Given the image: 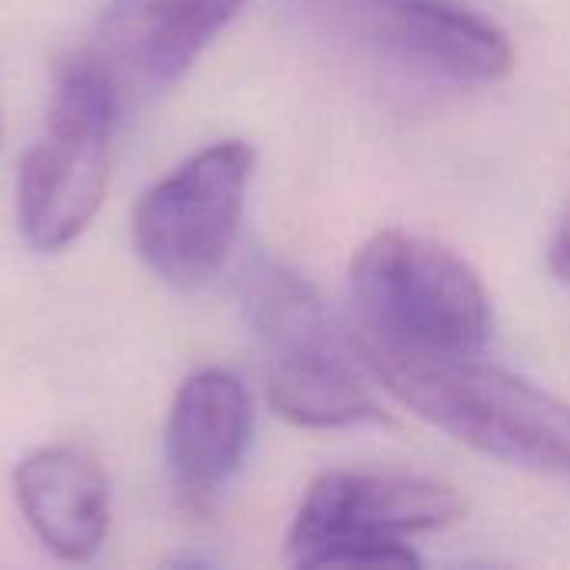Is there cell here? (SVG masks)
I'll return each mask as SVG.
<instances>
[{
	"instance_id": "obj_1",
	"label": "cell",
	"mask_w": 570,
	"mask_h": 570,
	"mask_svg": "<svg viewBox=\"0 0 570 570\" xmlns=\"http://www.w3.org/2000/svg\"><path fill=\"white\" fill-rule=\"evenodd\" d=\"M361 361H461L491 341V294L451 247L407 230L374 234L351 264Z\"/></svg>"
},
{
	"instance_id": "obj_2",
	"label": "cell",
	"mask_w": 570,
	"mask_h": 570,
	"mask_svg": "<svg viewBox=\"0 0 570 570\" xmlns=\"http://www.w3.org/2000/svg\"><path fill=\"white\" fill-rule=\"evenodd\" d=\"M411 411L468 448L570 484V404L478 357L367 361Z\"/></svg>"
},
{
	"instance_id": "obj_3",
	"label": "cell",
	"mask_w": 570,
	"mask_h": 570,
	"mask_svg": "<svg viewBox=\"0 0 570 570\" xmlns=\"http://www.w3.org/2000/svg\"><path fill=\"white\" fill-rule=\"evenodd\" d=\"M240 301L267 351V401L284 421L334 431L381 417L344 334L307 281L257 254L244 267Z\"/></svg>"
},
{
	"instance_id": "obj_4",
	"label": "cell",
	"mask_w": 570,
	"mask_h": 570,
	"mask_svg": "<svg viewBox=\"0 0 570 570\" xmlns=\"http://www.w3.org/2000/svg\"><path fill=\"white\" fill-rule=\"evenodd\" d=\"M120 114L114 90L80 53L60 67L43 134L17 170V224L33 250L70 247L97 217Z\"/></svg>"
},
{
	"instance_id": "obj_5",
	"label": "cell",
	"mask_w": 570,
	"mask_h": 570,
	"mask_svg": "<svg viewBox=\"0 0 570 570\" xmlns=\"http://www.w3.org/2000/svg\"><path fill=\"white\" fill-rule=\"evenodd\" d=\"M464 498L441 481L371 471L321 474L287 531L297 568H417L407 534L461 521Z\"/></svg>"
},
{
	"instance_id": "obj_6",
	"label": "cell",
	"mask_w": 570,
	"mask_h": 570,
	"mask_svg": "<svg viewBox=\"0 0 570 570\" xmlns=\"http://www.w3.org/2000/svg\"><path fill=\"white\" fill-rule=\"evenodd\" d=\"M287 7L314 37L421 77L494 83L514 67L508 33L461 0H287Z\"/></svg>"
},
{
	"instance_id": "obj_7",
	"label": "cell",
	"mask_w": 570,
	"mask_h": 570,
	"mask_svg": "<svg viewBox=\"0 0 570 570\" xmlns=\"http://www.w3.org/2000/svg\"><path fill=\"white\" fill-rule=\"evenodd\" d=\"M254 160L250 144L220 140L140 194L130 237L154 277L197 291L220 274L240 230Z\"/></svg>"
},
{
	"instance_id": "obj_8",
	"label": "cell",
	"mask_w": 570,
	"mask_h": 570,
	"mask_svg": "<svg viewBox=\"0 0 570 570\" xmlns=\"http://www.w3.org/2000/svg\"><path fill=\"white\" fill-rule=\"evenodd\" d=\"M247 0H110L80 57L120 110L170 90Z\"/></svg>"
},
{
	"instance_id": "obj_9",
	"label": "cell",
	"mask_w": 570,
	"mask_h": 570,
	"mask_svg": "<svg viewBox=\"0 0 570 570\" xmlns=\"http://www.w3.org/2000/svg\"><path fill=\"white\" fill-rule=\"evenodd\" d=\"M254 438V401L247 384L224 371L190 374L170 404L164 431L167 471L180 494L207 501L240 468Z\"/></svg>"
},
{
	"instance_id": "obj_10",
	"label": "cell",
	"mask_w": 570,
	"mask_h": 570,
	"mask_svg": "<svg viewBox=\"0 0 570 570\" xmlns=\"http://www.w3.org/2000/svg\"><path fill=\"white\" fill-rule=\"evenodd\" d=\"M17 508L33 538L60 561H90L110 528V481L94 454L47 444L13 471Z\"/></svg>"
},
{
	"instance_id": "obj_11",
	"label": "cell",
	"mask_w": 570,
	"mask_h": 570,
	"mask_svg": "<svg viewBox=\"0 0 570 570\" xmlns=\"http://www.w3.org/2000/svg\"><path fill=\"white\" fill-rule=\"evenodd\" d=\"M548 267L561 284L570 287V207L561 214V220L548 240Z\"/></svg>"
}]
</instances>
